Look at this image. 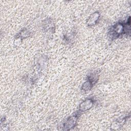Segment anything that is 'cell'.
<instances>
[{"mask_svg":"<svg viewBox=\"0 0 131 131\" xmlns=\"http://www.w3.org/2000/svg\"><path fill=\"white\" fill-rule=\"evenodd\" d=\"M99 16V14L98 13H93L89 18L88 20V24L89 25H93L95 24L96 21L97 20Z\"/></svg>","mask_w":131,"mask_h":131,"instance_id":"obj_3","label":"cell"},{"mask_svg":"<svg viewBox=\"0 0 131 131\" xmlns=\"http://www.w3.org/2000/svg\"><path fill=\"white\" fill-rule=\"evenodd\" d=\"M77 117L76 116H73L70 117L69 119L67 120L65 124V127H69L71 128V127L74 126L75 124L77 122Z\"/></svg>","mask_w":131,"mask_h":131,"instance_id":"obj_2","label":"cell"},{"mask_svg":"<svg viewBox=\"0 0 131 131\" xmlns=\"http://www.w3.org/2000/svg\"><path fill=\"white\" fill-rule=\"evenodd\" d=\"M91 82L90 81H87L83 85V88L85 90H87L91 88Z\"/></svg>","mask_w":131,"mask_h":131,"instance_id":"obj_5","label":"cell"},{"mask_svg":"<svg viewBox=\"0 0 131 131\" xmlns=\"http://www.w3.org/2000/svg\"><path fill=\"white\" fill-rule=\"evenodd\" d=\"M123 30V26L121 24H118L115 26L114 32L117 34H120L122 33Z\"/></svg>","mask_w":131,"mask_h":131,"instance_id":"obj_4","label":"cell"},{"mask_svg":"<svg viewBox=\"0 0 131 131\" xmlns=\"http://www.w3.org/2000/svg\"><path fill=\"white\" fill-rule=\"evenodd\" d=\"M93 102L91 99H86L80 105V110L81 111H85L90 109L93 105Z\"/></svg>","mask_w":131,"mask_h":131,"instance_id":"obj_1","label":"cell"}]
</instances>
